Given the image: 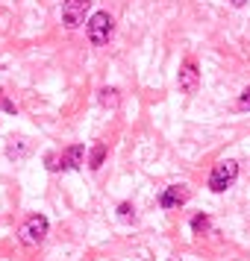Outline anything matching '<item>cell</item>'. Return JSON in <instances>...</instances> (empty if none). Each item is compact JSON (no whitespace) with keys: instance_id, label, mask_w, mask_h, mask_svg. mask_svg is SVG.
Instances as JSON below:
<instances>
[{"instance_id":"1","label":"cell","mask_w":250,"mask_h":261,"mask_svg":"<svg viewBox=\"0 0 250 261\" xmlns=\"http://www.w3.org/2000/svg\"><path fill=\"white\" fill-rule=\"evenodd\" d=\"M112 30H115V21L109 12H95L88 18V38L95 47H103L109 38H112Z\"/></svg>"},{"instance_id":"2","label":"cell","mask_w":250,"mask_h":261,"mask_svg":"<svg viewBox=\"0 0 250 261\" xmlns=\"http://www.w3.org/2000/svg\"><path fill=\"white\" fill-rule=\"evenodd\" d=\"M236 176H238V165L233 162V159H226V162H221V165H215L212 173H209V191L221 194V191H226L233 182H236Z\"/></svg>"},{"instance_id":"3","label":"cell","mask_w":250,"mask_h":261,"mask_svg":"<svg viewBox=\"0 0 250 261\" xmlns=\"http://www.w3.org/2000/svg\"><path fill=\"white\" fill-rule=\"evenodd\" d=\"M44 235H48V217H44V214H33V217H30V220L18 229V241H21V244H27V247H36V244H41V241H44Z\"/></svg>"},{"instance_id":"4","label":"cell","mask_w":250,"mask_h":261,"mask_svg":"<svg viewBox=\"0 0 250 261\" xmlns=\"http://www.w3.org/2000/svg\"><path fill=\"white\" fill-rule=\"evenodd\" d=\"M88 9H92V0H65L62 3V21H65V27H80L88 18Z\"/></svg>"},{"instance_id":"5","label":"cell","mask_w":250,"mask_h":261,"mask_svg":"<svg viewBox=\"0 0 250 261\" xmlns=\"http://www.w3.org/2000/svg\"><path fill=\"white\" fill-rule=\"evenodd\" d=\"M179 88L191 94V91H197V85H200V71H197V65L194 62H186L183 68H179V76H177Z\"/></svg>"},{"instance_id":"6","label":"cell","mask_w":250,"mask_h":261,"mask_svg":"<svg viewBox=\"0 0 250 261\" xmlns=\"http://www.w3.org/2000/svg\"><path fill=\"white\" fill-rule=\"evenodd\" d=\"M186 200H189V188H183V185H171V188L162 191L159 205H162V208H177V205H183Z\"/></svg>"},{"instance_id":"7","label":"cell","mask_w":250,"mask_h":261,"mask_svg":"<svg viewBox=\"0 0 250 261\" xmlns=\"http://www.w3.org/2000/svg\"><path fill=\"white\" fill-rule=\"evenodd\" d=\"M85 159V147L83 144H74V147H68V153L62 155V165L65 167H80Z\"/></svg>"},{"instance_id":"8","label":"cell","mask_w":250,"mask_h":261,"mask_svg":"<svg viewBox=\"0 0 250 261\" xmlns=\"http://www.w3.org/2000/svg\"><path fill=\"white\" fill-rule=\"evenodd\" d=\"M103 159H106V147H103V144H95V147H92V155H88V167L97 170V167L103 165Z\"/></svg>"},{"instance_id":"9","label":"cell","mask_w":250,"mask_h":261,"mask_svg":"<svg viewBox=\"0 0 250 261\" xmlns=\"http://www.w3.org/2000/svg\"><path fill=\"white\" fill-rule=\"evenodd\" d=\"M100 103L109 106V109H118V103H121L118 91H115V88H103V91H100Z\"/></svg>"},{"instance_id":"10","label":"cell","mask_w":250,"mask_h":261,"mask_svg":"<svg viewBox=\"0 0 250 261\" xmlns=\"http://www.w3.org/2000/svg\"><path fill=\"white\" fill-rule=\"evenodd\" d=\"M209 226H212V220H209L206 214H194V217H191V229H194V232H209Z\"/></svg>"},{"instance_id":"11","label":"cell","mask_w":250,"mask_h":261,"mask_svg":"<svg viewBox=\"0 0 250 261\" xmlns=\"http://www.w3.org/2000/svg\"><path fill=\"white\" fill-rule=\"evenodd\" d=\"M44 167H48V170H59V167H65V165L59 162V155L48 153V155H44Z\"/></svg>"},{"instance_id":"12","label":"cell","mask_w":250,"mask_h":261,"mask_svg":"<svg viewBox=\"0 0 250 261\" xmlns=\"http://www.w3.org/2000/svg\"><path fill=\"white\" fill-rule=\"evenodd\" d=\"M238 109H241V112H250V88L241 91V97H238Z\"/></svg>"},{"instance_id":"13","label":"cell","mask_w":250,"mask_h":261,"mask_svg":"<svg viewBox=\"0 0 250 261\" xmlns=\"http://www.w3.org/2000/svg\"><path fill=\"white\" fill-rule=\"evenodd\" d=\"M118 214L124 217V220H130V217H132V208H130V202H121V205H118Z\"/></svg>"},{"instance_id":"14","label":"cell","mask_w":250,"mask_h":261,"mask_svg":"<svg viewBox=\"0 0 250 261\" xmlns=\"http://www.w3.org/2000/svg\"><path fill=\"white\" fill-rule=\"evenodd\" d=\"M230 3H233V6H244V3H247V0H230Z\"/></svg>"}]
</instances>
